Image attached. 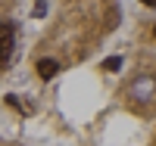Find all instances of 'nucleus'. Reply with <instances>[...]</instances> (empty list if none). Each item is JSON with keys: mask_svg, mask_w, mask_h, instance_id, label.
I'll return each mask as SVG.
<instances>
[{"mask_svg": "<svg viewBox=\"0 0 156 146\" xmlns=\"http://www.w3.org/2000/svg\"><path fill=\"white\" fill-rule=\"evenodd\" d=\"M16 25L12 22H0V65H9L12 56H16Z\"/></svg>", "mask_w": 156, "mask_h": 146, "instance_id": "nucleus-1", "label": "nucleus"}, {"mask_svg": "<svg viewBox=\"0 0 156 146\" xmlns=\"http://www.w3.org/2000/svg\"><path fill=\"white\" fill-rule=\"evenodd\" d=\"M56 72H59V62H56V59H41V62H37V75L47 78V81H50Z\"/></svg>", "mask_w": 156, "mask_h": 146, "instance_id": "nucleus-2", "label": "nucleus"}, {"mask_svg": "<svg viewBox=\"0 0 156 146\" xmlns=\"http://www.w3.org/2000/svg\"><path fill=\"white\" fill-rule=\"evenodd\" d=\"M103 69H106V72H115V69H122V59H119V56H109L106 62H103Z\"/></svg>", "mask_w": 156, "mask_h": 146, "instance_id": "nucleus-3", "label": "nucleus"}, {"mask_svg": "<svg viewBox=\"0 0 156 146\" xmlns=\"http://www.w3.org/2000/svg\"><path fill=\"white\" fill-rule=\"evenodd\" d=\"M44 12H47V3H44V0H37V3H34V16H44Z\"/></svg>", "mask_w": 156, "mask_h": 146, "instance_id": "nucleus-4", "label": "nucleus"}, {"mask_svg": "<svg viewBox=\"0 0 156 146\" xmlns=\"http://www.w3.org/2000/svg\"><path fill=\"white\" fill-rule=\"evenodd\" d=\"M140 3H144V6H156V0H140Z\"/></svg>", "mask_w": 156, "mask_h": 146, "instance_id": "nucleus-5", "label": "nucleus"}, {"mask_svg": "<svg viewBox=\"0 0 156 146\" xmlns=\"http://www.w3.org/2000/svg\"><path fill=\"white\" fill-rule=\"evenodd\" d=\"M153 37H156V28H153Z\"/></svg>", "mask_w": 156, "mask_h": 146, "instance_id": "nucleus-6", "label": "nucleus"}]
</instances>
